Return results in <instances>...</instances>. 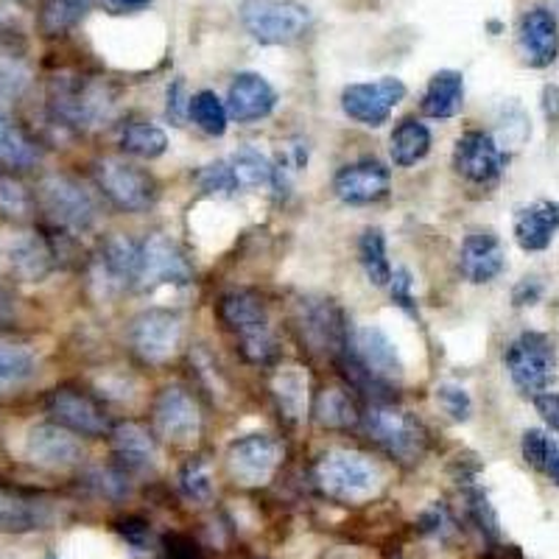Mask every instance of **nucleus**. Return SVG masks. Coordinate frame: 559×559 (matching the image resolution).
<instances>
[{
    "label": "nucleus",
    "mask_w": 559,
    "mask_h": 559,
    "mask_svg": "<svg viewBox=\"0 0 559 559\" xmlns=\"http://www.w3.org/2000/svg\"><path fill=\"white\" fill-rule=\"evenodd\" d=\"M37 376V356L23 344L0 342V392H12Z\"/></svg>",
    "instance_id": "obj_32"
},
{
    "label": "nucleus",
    "mask_w": 559,
    "mask_h": 559,
    "mask_svg": "<svg viewBox=\"0 0 559 559\" xmlns=\"http://www.w3.org/2000/svg\"><path fill=\"white\" fill-rule=\"evenodd\" d=\"M431 152V132L426 123H419L417 118H403L394 127L392 140H389V154L397 168H412L417 166L419 159Z\"/></svg>",
    "instance_id": "obj_29"
},
{
    "label": "nucleus",
    "mask_w": 559,
    "mask_h": 559,
    "mask_svg": "<svg viewBox=\"0 0 559 559\" xmlns=\"http://www.w3.org/2000/svg\"><path fill=\"white\" fill-rule=\"evenodd\" d=\"M306 376L299 372V367H288V369H280L277 378H274L272 389H274V397H277V406L283 412V417L288 423H297L306 412Z\"/></svg>",
    "instance_id": "obj_35"
},
{
    "label": "nucleus",
    "mask_w": 559,
    "mask_h": 559,
    "mask_svg": "<svg viewBox=\"0 0 559 559\" xmlns=\"http://www.w3.org/2000/svg\"><path fill=\"white\" fill-rule=\"evenodd\" d=\"M467 512H471L473 523H476V526L481 528L487 537H498L496 512H492V507H489V501L484 492H478V489L467 492Z\"/></svg>",
    "instance_id": "obj_45"
},
{
    "label": "nucleus",
    "mask_w": 559,
    "mask_h": 559,
    "mask_svg": "<svg viewBox=\"0 0 559 559\" xmlns=\"http://www.w3.org/2000/svg\"><path fill=\"white\" fill-rule=\"evenodd\" d=\"M392 188V174L381 159H358L344 166L333 179V193L344 204H372L381 202Z\"/></svg>",
    "instance_id": "obj_19"
},
{
    "label": "nucleus",
    "mask_w": 559,
    "mask_h": 559,
    "mask_svg": "<svg viewBox=\"0 0 559 559\" xmlns=\"http://www.w3.org/2000/svg\"><path fill=\"white\" fill-rule=\"evenodd\" d=\"M347 353L367 376H372L383 386L403 381L401 353H397L392 338L386 336V331H381L376 324H367V328L353 333Z\"/></svg>",
    "instance_id": "obj_12"
},
{
    "label": "nucleus",
    "mask_w": 559,
    "mask_h": 559,
    "mask_svg": "<svg viewBox=\"0 0 559 559\" xmlns=\"http://www.w3.org/2000/svg\"><path fill=\"white\" fill-rule=\"evenodd\" d=\"M297 324L302 338L313 349L331 353L342 358L349 347L347 322H344L342 308L333 299H302L297 311Z\"/></svg>",
    "instance_id": "obj_10"
},
{
    "label": "nucleus",
    "mask_w": 559,
    "mask_h": 559,
    "mask_svg": "<svg viewBox=\"0 0 559 559\" xmlns=\"http://www.w3.org/2000/svg\"><path fill=\"white\" fill-rule=\"evenodd\" d=\"M90 12V0H39V32L45 37H64Z\"/></svg>",
    "instance_id": "obj_31"
},
{
    "label": "nucleus",
    "mask_w": 559,
    "mask_h": 559,
    "mask_svg": "<svg viewBox=\"0 0 559 559\" xmlns=\"http://www.w3.org/2000/svg\"><path fill=\"white\" fill-rule=\"evenodd\" d=\"M26 456L48 471H68L82 462L84 451L73 431L57 423H39L26 437Z\"/></svg>",
    "instance_id": "obj_18"
},
{
    "label": "nucleus",
    "mask_w": 559,
    "mask_h": 559,
    "mask_svg": "<svg viewBox=\"0 0 559 559\" xmlns=\"http://www.w3.org/2000/svg\"><path fill=\"white\" fill-rule=\"evenodd\" d=\"M193 266L188 263L177 241L168 236H152L146 243H140V277L143 288L157 286H185L191 283Z\"/></svg>",
    "instance_id": "obj_11"
},
{
    "label": "nucleus",
    "mask_w": 559,
    "mask_h": 559,
    "mask_svg": "<svg viewBox=\"0 0 559 559\" xmlns=\"http://www.w3.org/2000/svg\"><path fill=\"white\" fill-rule=\"evenodd\" d=\"M48 414L57 419V426L73 433H84V437H104L112 431L102 403L76 386L53 389L48 397Z\"/></svg>",
    "instance_id": "obj_13"
},
{
    "label": "nucleus",
    "mask_w": 559,
    "mask_h": 559,
    "mask_svg": "<svg viewBox=\"0 0 559 559\" xmlns=\"http://www.w3.org/2000/svg\"><path fill=\"white\" fill-rule=\"evenodd\" d=\"M199 185L204 193H236L238 182L236 174L229 168V163H213L199 174Z\"/></svg>",
    "instance_id": "obj_43"
},
{
    "label": "nucleus",
    "mask_w": 559,
    "mask_h": 559,
    "mask_svg": "<svg viewBox=\"0 0 559 559\" xmlns=\"http://www.w3.org/2000/svg\"><path fill=\"white\" fill-rule=\"evenodd\" d=\"M115 96L104 82L79 76H59L48 87V109L53 121L70 129H93L112 115Z\"/></svg>",
    "instance_id": "obj_1"
},
{
    "label": "nucleus",
    "mask_w": 559,
    "mask_h": 559,
    "mask_svg": "<svg viewBox=\"0 0 559 559\" xmlns=\"http://www.w3.org/2000/svg\"><path fill=\"white\" fill-rule=\"evenodd\" d=\"M0 216L28 218L32 216V197L17 179L0 174Z\"/></svg>",
    "instance_id": "obj_41"
},
{
    "label": "nucleus",
    "mask_w": 559,
    "mask_h": 559,
    "mask_svg": "<svg viewBox=\"0 0 559 559\" xmlns=\"http://www.w3.org/2000/svg\"><path fill=\"white\" fill-rule=\"evenodd\" d=\"M115 532L121 534L123 540L129 543L132 548H146L148 543V523L143 518H121V521H115Z\"/></svg>",
    "instance_id": "obj_46"
},
{
    "label": "nucleus",
    "mask_w": 559,
    "mask_h": 559,
    "mask_svg": "<svg viewBox=\"0 0 559 559\" xmlns=\"http://www.w3.org/2000/svg\"><path fill=\"white\" fill-rule=\"evenodd\" d=\"M507 266V254H503L501 241L492 233H471L462 241L459 249V272L467 283H489Z\"/></svg>",
    "instance_id": "obj_21"
},
{
    "label": "nucleus",
    "mask_w": 559,
    "mask_h": 559,
    "mask_svg": "<svg viewBox=\"0 0 559 559\" xmlns=\"http://www.w3.org/2000/svg\"><path fill=\"white\" fill-rule=\"evenodd\" d=\"M109 437H112L115 456L121 459L129 471H146V467H152L157 448H154V437L146 428L138 426V423H121V426H115L109 431Z\"/></svg>",
    "instance_id": "obj_27"
},
{
    "label": "nucleus",
    "mask_w": 559,
    "mask_h": 559,
    "mask_svg": "<svg viewBox=\"0 0 559 559\" xmlns=\"http://www.w3.org/2000/svg\"><path fill=\"white\" fill-rule=\"evenodd\" d=\"M218 319L241 344L249 364H269L277 356L263 299L252 292H229L218 299Z\"/></svg>",
    "instance_id": "obj_3"
},
{
    "label": "nucleus",
    "mask_w": 559,
    "mask_h": 559,
    "mask_svg": "<svg viewBox=\"0 0 559 559\" xmlns=\"http://www.w3.org/2000/svg\"><path fill=\"white\" fill-rule=\"evenodd\" d=\"M559 229V202H537L515 218V241L526 252H543Z\"/></svg>",
    "instance_id": "obj_24"
},
{
    "label": "nucleus",
    "mask_w": 559,
    "mask_h": 559,
    "mask_svg": "<svg viewBox=\"0 0 559 559\" xmlns=\"http://www.w3.org/2000/svg\"><path fill=\"white\" fill-rule=\"evenodd\" d=\"M274 107H277V93L261 73H238L229 84L227 112L238 123L261 121Z\"/></svg>",
    "instance_id": "obj_20"
},
{
    "label": "nucleus",
    "mask_w": 559,
    "mask_h": 559,
    "mask_svg": "<svg viewBox=\"0 0 559 559\" xmlns=\"http://www.w3.org/2000/svg\"><path fill=\"white\" fill-rule=\"evenodd\" d=\"M319 489L333 501L364 503L381 489V467L369 456L356 451H331L324 453L313 471Z\"/></svg>",
    "instance_id": "obj_2"
},
{
    "label": "nucleus",
    "mask_w": 559,
    "mask_h": 559,
    "mask_svg": "<svg viewBox=\"0 0 559 559\" xmlns=\"http://www.w3.org/2000/svg\"><path fill=\"white\" fill-rule=\"evenodd\" d=\"M163 546H166L168 559H202L199 546L188 537V534H166Z\"/></svg>",
    "instance_id": "obj_48"
},
{
    "label": "nucleus",
    "mask_w": 559,
    "mask_h": 559,
    "mask_svg": "<svg viewBox=\"0 0 559 559\" xmlns=\"http://www.w3.org/2000/svg\"><path fill=\"white\" fill-rule=\"evenodd\" d=\"M179 484H182L185 496L193 498V501H207L210 492H213L210 471L202 459H191V462L185 464L182 473H179Z\"/></svg>",
    "instance_id": "obj_42"
},
{
    "label": "nucleus",
    "mask_w": 559,
    "mask_h": 559,
    "mask_svg": "<svg viewBox=\"0 0 559 559\" xmlns=\"http://www.w3.org/2000/svg\"><path fill=\"white\" fill-rule=\"evenodd\" d=\"M102 272L112 286H129L140 277V243L127 236H112L102 247Z\"/></svg>",
    "instance_id": "obj_28"
},
{
    "label": "nucleus",
    "mask_w": 559,
    "mask_h": 559,
    "mask_svg": "<svg viewBox=\"0 0 559 559\" xmlns=\"http://www.w3.org/2000/svg\"><path fill=\"white\" fill-rule=\"evenodd\" d=\"M503 364L523 394L546 392L557 378V349L546 333H521L503 353Z\"/></svg>",
    "instance_id": "obj_5"
},
{
    "label": "nucleus",
    "mask_w": 559,
    "mask_h": 559,
    "mask_svg": "<svg viewBox=\"0 0 559 559\" xmlns=\"http://www.w3.org/2000/svg\"><path fill=\"white\" fill-rule=\"evenodd\" d=\"M188 102H191V96L185 93V82L177 79V82L168 87V118H171L177 127L185 121V115H188Z\"/></svg>",
    "instance_id": "obj_49"
},
{
    "label": "nucleus",
    "mask_w": 559,
    "mask_h": 559,
    "mask_svg": "<svg viewBox=\"0 0 559 559\" xmlns=\"http://www.w3.org/2000/svg\"><path fill=\"white\" fill-rule=\"evenodd\" d=\"M358 258H361L364 274L369 277L372 286H389L392 280V266L386 258V238L378 227L364 229L361 241H358Z\"/></svg>",
    "instance_id": "obj_34"
},
{
    "label": "nucleus",
    "mask_w": 559,
    "mask_h": 559,
    "mask_svg": "<svg viewBox=\"0 0 559 559\" xmlns=\"http://www.w3.org/2000/svg\"><path fill=\"white\" fill-rule=\"evenodd\" d=\"M98 185L104 197L121 210H146L154 202L157 185L143 168L129 166L123 159H104L98 166Z\"/></svg>",
    "instance_id": "obj_15"
},
{
    "label": "nucleus",
    "mask_w": 559,
    "mask_h": 559,
    "mask_svg": "<svg viewBox=\"0 0 559 559\" xmlns=\"http://www.w3.org/2000/svg\"><path fill=\"white\" fill-rule=\"evenodd\" d=\"M283 464V445L269 433H249L236 439L227 451V467L243 487H261L274 478Z\"/></svg>",
    "instance_id": "obj_7"
},
{
    "label": "nucleus",
    "mask_w": 559,
    "mask_h": 559,
    "mask_svg": "<svg viewBox=\"0 0 559 559\" xmlns=\"http://www.w3.org/2000/svg\"><path fill=\"white\" fill-rule=\"evenodd\" d=\"M28 79L32 76H28L26 64L17 62L14 57H3L0 53V107L23 96V90L28 87Z\"/></svg>",
    "instance_id": "obj_40"
},
{
    "label": "nucleus",
    "mask_w": 559,
    "mask_h": 559,
    "mask_svg": "<svg viewBox=\"0 0 559 559\" xmlns=\"http://www.w3.org/2000/svg\"><path fill=\"white\" fill-rule=\"evenodd\" d=\"M523 459L532 464L534 471L559 484V445L548 433L537 431V428L523 433Z\"/></svg>",
    "instance_id": "obj_36"
},
{
    "label": "nucleus",
    "mask_w": 559,
    "mask_h": 559,
    "mask_svg": "<svg viewBox=\"0 0 559 559\" xmlns=\"http://www.w3.org/2000/svg\"><path fill=\"white\" fill-rule=\"evenodd\" d=\"M313 414H317L319 426L331 428V431H349V428H356L358 423H361L356 401L349 397V392H344V389L338 386L322 389V392H319Z\"/></svg>",
    "instance_id": "obj_30"
},
{
    "label": "nucleus",
    "mask_w": 559,
    "mask_h": 559,
    "mask_svg": "<svg viewBox=\"0 0 559 559\" xmlns=\"http://www.w3.org/2000/svg\"><path fill=\"white\" fill-rule=\"evenodd\" d=\"M503 154L498 148L496 138L487 132H467L456 140L453 148V168L462 174L467 182L489 185L496 182L503 171Z\"/></svg>",
    "instance_id": "obj_17"
},
{
    "label": "nucleus",
    "mask_w": 559,
    "mask_h": 559,
    "mask_svg": "<svg viewBox=\"0 0 559 559\" xmlns=\"http://www.w3.org/2000/svg\"><path fill=\"white\" fill-rule=\"evenodd\" d=\"M154 431L163 439H171L177 445L191 442L202 426V414H199L197 401L185 389L168 386L157 394L152 406Z\"/></svg>",
    "instance_id": "obj_16"
},
{
    "label": "nucleus",
    "mask_w": 559,
    "mask_h": 559,
    "mask_svg": "<svg viewBox=\"0 0 559 559\" xmlns=\"http://www.w3.org/2000/svg\"><path fill=\"white\" fill-rule=\"evenodd\" d=\"M129 338H132L134 353L143 361H168L174 349L179 347V338H182V319L166 308H152V311H143L134 319Z\"/></svg>",
    "instance_id": "obj_14"
},
{
    "label": "nucleus",
    "mask_w": 559,
    "mask_h": 559,
    "mask_svg": "<svg viewBox=\"0 0 559 559\" xmlns=\"http://www.w3.org/2000/svg\"><path fill=\"white\" fill-rule=\"evenodd\" d=\"M534 408H537V414L546 419V426L559 433V394H534Z\"/></svg>",
    "instance_id": "obj_50"
},
{
    "label": "nucleus",
    "mask_w": 559,
    "mask_h": 559,
    "mask_svg": "<svg viewBox=\"0 0 559 559\" xmlns=\"http://www.w3.org/2000/svg\"><path fill=\"white\" fill-rule=\"evenodd\" d=\"M448 526H451V521H448V512L442 507L428 509L426 515L419 518V528H423L426 534H437V537H442V534L448 532Z\"/></svg>",
    "instance_id": "obj_51"
},
{
    "label": "nucleus",
    "mask_w": 559,
    "mask_h": 559,
    "mask_svg": "<svg viewBox=\"0 0 559 559\" xmlns=\"http://www.w3.org/2000/svg\"><path fill=\"white\" fill-rule=\"evenodd\" d=\"M437 403L445 408V414H451L456 423H464V419H471L473 403L471 394L464 392L462 386H453V383H445V386L437 389Z\"/></svg>",
    "instance_id": "obj_44"
},
{
    "label": "nucleus",
    "mask_w": 559,
    "mask_h": 559,
    "mask_svg": "<svg viewBox=\"0 0 559 559\" xmlns=\"http://www.w3.org/2000/svg\"><path fill=\"white\" fill-rule=\"evenodd\" d=\"M121 146L123 152L140 159H157L166 154L168 138L163 129L152 127V123H129L121 134Z\"/></svg>",
    "instance_id": "obj_38"
},
{
    "label": "nucleus",
    "mask_w": 559,
    "mask_h": 559,
    "mask_svg": "<svg viewBox=\"0 0 559 559\" xmlns=\"http://www.w3.org/2000/svg\"><path fill=\"white\" fill-rule=\"evenodd\" d=\"M543 98H546V112L548 118H559V90L557 87H546V93H543Z\"/></svg>",
    "instance_id": "obj_54"
},
{
    "label": "nucleus",
    "mask_w": 559,
    "mask_h": 559,
    "mask_svg": "<svg viewBox=\"0 0 559 559\" xmlns=\"http://www.w3.org/2000/svg\"><path fill=\"white\" fill-rule=\"evenodd\" d=\"M229 168L236 174L238 188H261V185L272 182V163L263 157L261 152H254V148L243 146L233 154L229 159Z\"/></svg>",
    "instance_id": "obj_39"
},
{
    "label": "nucleus",
    "mask_w": 559,
    "mask_h": 559,
    "mask_svg": "<svg viewBox=\"0 0 559 559\" xmlns=\"http://www.w3.org/2000/svg\"><path fill=\"white\" fill-rule=\"evenodd\" d=\"M48 526V507L23 489L0 487V532H34Z\"/></svg>",
    "instance_id": "obj_23"
},
{
    "label": "nucleus",
    "mask_w": 559,
    "mask_h": 559,
    "mask_svg": "<svg viewBox=\"0 0 559 559\" xmlns=\"http://www.w3.org/2000/svg\"><path fill=\"white\" fill-rule=\"evenodd\" d=\"M464 104V79L459 70H439L423 96V112L428 118H453Z\"/></svg>",
    "instance_id": "obj_26"
},
{
    "label": "nucleus",
    "mask_w": 559,
    "mask_h": 559,
    "mask_svg": "<svg viewBox=\"0 0 559 559\" xmlns=\"http://www.w3.org/2000/svg\"><path fill=\"white\" fill-rule=\"evenodd\" d=\"M188 115H191L193 123H197L202 132L213 134V138H222V134L227 132L229 112L213 90H199L197 96H191V102H188Z\"/></svg>",
    "instance_id": "obj_37"
},
{
    "label": "nucleus",
    "mask_w": 559,
    "mask_h": 559,
    "mask_svg": "<svg viewBox=\"0 0 559 559\" xmlns=\"http://www.w3.org/2000/svg\"><path fill=\"white\" fill-rule=\"evenodd\" d=\"M39 159V148L17 123H12L0 112V166L32 168Z\"/></svg>",
    "instance_id": "obj_33"
},
{
    "label": "nucleus",
    "mask_w": 559,
    "mask_h": 559,
    "mask_svg": "<svg viewBox=\"0 0 559 559\" xmlns=\"http://www.w3.org/2000/svg\"><path fill=\"white\" fill-rule=\"evenodd\" d=\"M104 7L115 14H127V12H140V9H146L152 0H102Z\"/></svg>",
    "instance_id": "obj_52"
},
{
    "label": "nucleus",
    "mask_w": 559,
    "mask_h": 559,
    "mask_svg": "<svg viewBox=\"0 0 559 559\" xmlns=\"http://www.w3.org/2000/svg\"><path fill=\"white\" fill-rule=\"evenodd\" d=\"M39 202L59 227L73 229V233L90 229L96 222V204L76 179L48 177L39 185Z\"/></svg>",
    "instance_id": "obj_9"
},
{
    "label": "nucleus",
    "mask_w": 559,
    "mask_h": 559,
    "mask_svg": "<svg viewBox=\"0 0 559 559\" xmlns=\"http://www.w3.org/2000/svg\"><path fill=\"white\" fill-rule=\"evenodd\" d=\"M53 247L45 241L37 233H26V236L14 238L12 247H9V263H12L14 274L20 280H43L45 274L53 269Z\"/></svg>",
    "instance_id": "obj_25"
},
{
    "label": "nucleus",
    "mask_w": 559,
    "mask_h": 559,
    "mask_svg": "<svg viewBox=\"0 0 559 559\" xmlns=\"http://www.w3.org/2000/svg\"><path fill=\"white\" fill-rule=\"evenodd\" d=\"M241 26L261 45H292L311 28V12L297 0H243Z\"/></svg>",
    "instance_id": "obj_4"
},
{
    "label": "nucleus",
    "mask_w": 559,
    "mask_h": 559,
    "mask_svg": "<svg viewBox=\"0 0 559 559\" xmlns=\"http://www.w3.org/2000/svg\"><path fill=\"white\" fill-rule=\"evenodd\" d=\"M537 297H540V286H537L534 280H523L515 292L518 306H532V302H537Z\"/></svg>",
    "instance_id": "obj_53"
},
{
    "label": "nucleus",
    "mask_w": 559,
    "mask_h": 559,
    "mask_svg": "<svg viewBox=\"0 0 559 559\" xmlns=\"http://www.w3.org/2000/svg\"><path fill=\"white\" fill-rule=\"evenodd\" d=\"M48 559H57V557H48Z\"/></svg>",
    "instance_id": "obj_55"
},
{
    "label": "nucleus",
    "mask_w": 559,
    "mask_h": 559,
    "mask_svg": "<svg viewBox=\"0 0 559 559\" xmlns=\"http://www.w3.org/2000/svg\"><path fill=\"white\" fill-rule=\"evenodd\" d=\"M406 98V84L401 79L386 76L378 82L349 84L342 93V109L347 118L364 127H383L394 107Z\"/></svg>",
    "instance_id": "obj_8"
},
{
    "label": "nucleus",
    "mask_w": 559,
    "mask_h": 559,
    "mask_svg": "<svg viewBox=\"0 0 559 559\" xmlns=\"http://www.w3.org/2000/svg\"><path fill=\"white\" fill-rule=\"evenodd\" d=\"M369 439L397 462H417L426 451V431L414 414L389 403H376L364 417Z\"/></svg>",
    "instance_id": "obj_6"
},
{
    "label": "nucleus",
    "mask_w": 559,
    "mask_h": 559,
    "mask_svg": "<svg viewBox=\"0 0 559 559\" xmlns=\"http://www.w3.org/2000/svg\"><path fill=\"white\" fill-rule=\"evenodd\" d=\"M412 286H414V280H412V274H408V269H397V272L392 274V280H389V288H392V299L401 308H406V311H414Z\"/></svg>",
    "instance_id": "obj_47"
},
{
    "label": "nucleus",
    "mask_w": 559,
    "mask_h": 559,
    "mask_svg": "<svg viewBox=\"0 0 559 559\" xmlns=\"http://www.w3.org/2000/svg\"><path fill=\"white\" fill-rule=\"evenodd\" d=\"M521 48L532 68H548L559 57L557 17L548 9H528L521 20Z\"/></svg>",
    "instance_id": "obj_22"
}]
</instances>
